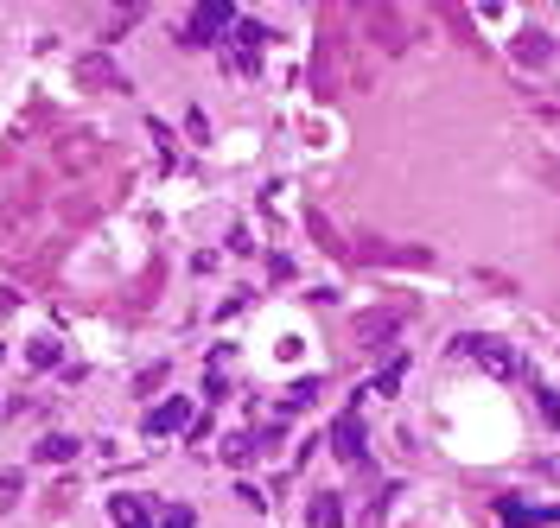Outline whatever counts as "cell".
Segmentation results:
<instances>
[{
    "label": "cell",
    "instance_id": "4fadbf2b",
    "mask_svg": "<svg viewBox=\"0 0 560 528\" xmlns=\"http://www.w3.org/2000/svg\"><path fill=\"white\" fill-rule=\"evenodd\" d=\"M160 528H198V516H191V503H172L160 509Z\"/></svg>",
    "mask_w": 560,
    "mask_h": 528
},
{
    "label": "cell",
    "instance_id": "5bb4252c",
    "mask_svg": "<svg viewBox=\"0 0 560 528\" xmlns=\"http://www.w3.org/2000/svg\"><path fill=\"white\" fill-rule=\"evenodd\" d=\"M160 382H166V363H147V369H140V376H134V395H153V389H160Z\"/></svg>",
    "mask_w": 560,
    "mask_h": 528
},
{
    "label": "cell",
    "instance_id": "8fae6325",
    "mask_svg": "<svg viewBox=\"0 0 560 528\" xmlns=\"http://www.w3.org/2000/svg\"><path fill=\"white\" fill-rule=\"evenodd\" d=\"M20 490H26V471H0V509L20 503Z\"/></svg>",
    "mask_w": 560,
    "mask_h": 528
},
{
    "label": "cell",
    "instance_id": "9a60e30c",
    "mask_svg": "<svg viewBox=\"0 0 560 528\" xmlns=\"http://www.w3.org/2000/svg\"><path fill=\"white\" fill-rule=\"evenodd\" d=\"M236 503H242V509H255V516H261V509H268V490H261V484H236Z\"/></svg>",
    "mask_w": 560,
    "mask_h": 528
},
{
    "label": "cell",
    "instance_id": "2e32d148",
    "mask_svg": "<svg viewBox=\"0 0 560 528\" xmlns=\"http://www.w3.org/2000/svg\"><path fill=\"white\" fill-rule=\"evenodd\" d=\"M242 312H249V287H242L236 299H223V306H217V319H223V325H230V319H242Z\"/></svg>",
    "mask_w": 560,
    "mask_h": 528
},
{
    "label": "cell",
    "instance_id": "52a82bcc",
    "mask_svg": "<svg viewBox=\"0 0 560 528\" xmlns=\"http://www.w3.org/2000/svg\"><path fill=\"white\" fill-rule=\"evenodd\" d=\"M331 439H338V459L344 465H363V427H357V414H344L338 427H331Z\"/></svg>",
    "mask_w": 560,
    "mask_h": 528
},
{
    "label": "cell",
    "instance_id": "ac0fdd59",
    "mask_svg": "<svg viewBox=\"0 0 560 528\" xmlns=\"http://www.w3.org/2000/svg\"><path fill=\"white\" fill-rule=\"evenodd\" d=\"M268 274H274V280H293L300 268H293V255H274V261H268Z\"/></svg>",
    "mask_w": 560,
    "mask_h": 528
},
{
    "label": "cell",
    "instance_id": "7a4b0ae2",
    "mask_svg": "<svg viewBox=\"0 0 560 528\" xmlns=\"http://www.w3.org/2000/svg\"><path fill=\"white\" fill-rule=\"evenodd\" d=\"M191 427V395H172L147 414V439H166V433H185Z\"/></svg>",
    "mask_w": 560,
    "mask_h": 528
},
{
    "label": "cell",
    "instance_id": "e0dca14e",
    "mask_svg": "<svg viewBox=\"0 0 560 528\" xmlns=\"http://www.w3.org/2000/svg\"><path fill=\"white\" fill-rule=\"evenodd\" d=\"M535 408H541V414H548L554 427H560V395H554V389H535Z\"/></svg>",
    "mask_w": 560,
    "mask_h": 528
},
{
    "label": "cell",
    "instance_id": "8992f818",
    "mask_svg": "<svg viewBox=\"0 0 560 528\" xmlns=\"http://www.w3.org/2000/svg\"><path fill=\"white\" fill-rule=\"evenodd\" d=\"M26 363H32V369H64V338H51V331L26 338Z\"/></svg>",
    "mask_w": 560,
    "mask_h": 528
},
{
    "label": "cell",
    "instance_id": "ffe728a7",
    "mask_svg": "<svg viewBox=\"0 0 560 528\" xmlns=\"http://www.w3.org/2000/svg\"><path fill=\"white\" fill-rule=\"evenodd\" d=\"M0 357H7V350H0Z\"/></svg>",
    "mask_w": 560,
    "mask_h": 528
},
{
    "label": "cell",
    "instance_id": "30bf717a",
    "mask_svg": "<svg viewBox=\"0 0 560 528\" xmlns=\"http://www.w3.org/2000/svg\"><path fill=\"white\" fill-rule=\"evenodd\" d=\"M223 249H230V255H255V230H249V223H230V236H223Z\"/></svg>",
    "mask_w": 560,
    "mask_h": 528
},
{
    "label": "cell",
    "instance_id": "ba28073f",
    "mask_svg": "<svg viewBox=\"0 0 560 528\" xmlns=\"http://www.w3.org/2000/svg\"><path fill=\"white\" fill-rule=\"evenodd\" d=\"M516 58L541 70V64H548V58H554V39H548V32H522V39H516Z\"/></svg>",
    "mask_w": 560,
    "mask_h": 528
},
{
    "label": "cell",
    "instance_id": "277c9868",
    "mask_svg": "<svg viewBox=\"0 0 560 528\" xmlns=\"http://www.w3.org/2000/svg\"><path fill=\"white\" fill-rule=\"evenodd\" d=\"M109 522L115 528H153V509H147V497H128V490H121V497H109Z\"/></svg>",
    "mask_w": 560,
    "mask_h": 528
},
{
    "label": "cell",
    "instance_id": "5b68a950",
    "mask_svg": "<svg viewBox=\"0 0 560 528\" xmlns=\"http://www.w3.org/2000/svg\"><path fill=\"white\" fill-rule=\"evenodd\" d=\"M306 522H312V528H338V522H344V497H338V490H312Z\"/></svg>",
    "mask_w": 560,
    "mask_h": 528
},
{
    "label": "cell",
    "instance_id": "7c38bea8",
    "mask_svg": "<svg viewBox=\"0 0 560 528\" xmlns=\"http://www.w3.org/2000/svg\"><path fill=\"white\" fill-rule=\"evenodd\" d=\"M185 134H191V147H210V121H204V109H185Z\"/></svg>",
    "mask_w": 560,
    "mask_h": 528
},
{
    "label": "cell",
    "instance_id": "d6986e66",
    "mask_svg": "<svg viewBox=\"0 0 560 528\" xmlns=\"http://www.w3.org/2000/svg\"><path fill=\"white\" fill-rule=\"evenodd\" d=\"M7 312H13V293H7V287H0V319H7Z\"/></svg>",
    "mask_w": 560,
    "mask_h": 528
},
{
    "label": "cell",
    "instance_id": "3957f363",
    "mask_svg": "<svg viewBox=\"0 0 560 528\" xmlns=\"http://www.w3.org/2000/svg\"><path fill=\"white\" fill-rule=\"evenodd\" d=\"M83 452V439L77 433H45L39 446H32V465H70Z\"/></svg>",
    "mask_w": 560,
    "mask_h": 528
},
{
    "label": "cell",
    "instance_id": "9c48e42d",
    "mask_svg": "<svg viewBox=\"0 0 560 528\" xmlns=\"http://www.w3.org/2000/svg\"><path fill=\"white\" fill-rule=\"evenodd\" d=\"M77 77H90V83H121L115 64L102 58V51H83V58H77Z\"/></svg>",
    "mask_w": 560,
    "mask_h": 528
},
{
    "label": "cell",
    "instance_id": "6da1fadb",
    "mask_svg": "<svg viewBox=\"0 0 560 528\" xmlns=\"http://www.w3.org/2000/svg\"><path fill=\"white\" fill-rule=\"evenodd\" d=\"M459 350H465V357L484 369V376H497V382L522 376V357H516V350L503 344V338H459Z\"/></svg>",
    "mask_w": 560,
    "mask_h": 528
}]
</instances>
